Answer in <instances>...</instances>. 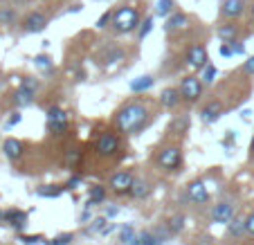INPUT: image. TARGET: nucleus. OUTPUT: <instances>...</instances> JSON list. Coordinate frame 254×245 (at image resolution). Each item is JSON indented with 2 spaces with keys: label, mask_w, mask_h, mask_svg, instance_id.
I'll use <instances>...</instances> for the list:
<instances>
[{
  "label": "nucleus",
  "mask_w": 254,
  "mask_h": 245,
  "mask_svg": "<svg viewBox=\"0 0 254 245\" xmlns=\"http://www.w3.org/2000/svg\"><path fill=\"white\" fill-rule=\"evenodd\" d=\"M146 117H149V108L144 106V104H139V101H128V104H124V106L117 111L115 124L122 133H137L144 126Z\"/></svg>",
  "instance_id": "obj_1"
},
{
  "label": "nucleus",
  "mask_w": 254,
  "mask_h": 245,
  "mask_svg": "<svg viewBox=\"0 0 254 245\" xmlns=\"http://www.w3.org/2000/svg\"><path fill=\"white\" fill-rule=\"evenodd\" d=\"M139 14L135 7H120V9L113 14V27L120 34H130L139 27Z\"/></svg>",
  "instance_id": "obj_2"
},
{
  "label": "nucleus",
  "mask_w": 254,
  "mask_h": 245,
  "mask_svg": "<svg viewBox=\"0 0 254 245\" xmlns=\"http://www.w3.org/2000/svg\"><path fill=\"white\" fill-rule=\"evenodd\" d=\"M120 146H122L120 135L113 133V130L99 133V137H97V142H95V151H97V155H101V158H113V155L120 151Z\"/></svg>",
  "instance_id": "obj_3"
},
{
  "label": "nucleus",
  "mask_w": 254,
  "mask_h": 245,
  "mask_svg": "<svg viewBox=\"0 0 254 245\" xmlns=\"http://www.w3.org/2000/svg\"><path fill=\"white\" fill-rule=\"evenodd\" d=\"M48 128L54 135H65L70 130V120H67V113L59 106H50L48 108Z\"/></svg>",
  "instance_id": "obj_4"
},
{
  "label": "nucleus",
  "mask_w": 254,
  "mask_h": 245,
  "mask_svg": "<svg viewBox=\"0 0 254 245\" xmlns=\"http://www.w3.org/2000/svg\"><path fill=\"white\" fill-rule=\"evenodd\" d=\"M133 171H117L111 176V180H108V189H111L113 193H117V196H124V193H130V187H133Z\"/></svg>",
  "instance_id": "obj_5"
},
{
  "label": "nucleus",
  "mask_w": 254,
  "mask_h": 245,
  "mask_svg": "<svg viewBox=\"0 0 254 245\" xmlns=\"http://www.w3.org/2000/svg\"><path fill=\"white\" fill-rule=\"evenodd\" d=\"M158 164L162 169H167V171H176L183 164V149L180 146H167V149H162L158 155Z\"/></svg>",
  "instance_id": "obj_6"
},
{
  "label": "nucleus",
  "mask_w": 254,
  "mask_h": 245,
  "mask_svg": "<svg viewBox=\"0 0 254 245\" xmlns=\"http://www.w3.org/2000/svg\"><path fill=\"white\" fill-rule=\"evenodd\" d=\"M180 95L185 101H198L202 95V79L200 77H185L180 83Z\"/></svg>",
  "instance_id": "obj_7"
},
{
  "label": "nucleus",
  "mask_w": 254,
  "mask_h": 245,
  "mask_svg": "<svg viewBox=\"0 0 254 245\" xmlns=\"http://www.w3.org/2000/svg\"><path fill=\"white\" fill-rule=\"evenodd\" d=\"M185 61H187L189 67H193V70H198V72H200L202 67L209 63L207 48H205V45H191V48L187 50V54H185Z\"/></svg>",
  "instance_id": "obj_8"
},
{
  "label": "nucleus",
  "mask_w": 254,
  "mask_h": 245,
  "mask_svg": "<svg viewBox=\"0 0 254 245\" xmlns=\"http://www.w3.org/2000/svg\"><path fill=\"white\" fill-rule=\"evenodd\" d=\"M45 27H48V16H45L43 11H29V14L23 18V29L29 34L43 32Z\"/></svg>",
  "instance_id": "obj_9"
},
{
  "label": "nucleus",
  "mask_w": 254,
  "mask_h": 245,
  "mask_svg": "<svg viewBox=\"0 0 254 245\" xmlns=\"http://www.w3.org/2000/svg\"><path fill=\"white\" fill-rule=\"evenodd\" d=\"M187 198L193 205H205V202H209V191H207L205 183H202V180H193L187 187Z\"/></svg>",
  "instance_id": "obj_10"
},
{
  "label": "nucleus",
  "mask_w": 254,
  "mask_h": 245,
  "mask_svg": "<svg viewBox=\"0 0 254 245\" xmlns=\"http://www.w3.org/2000/svg\"><path fill=\"white\" fill-rule=\"evenodd\" d=\"M245 11V2L243 0H223L221 5V16L227 20H236L241 18Z\"/></svg>",
  "instance_id": "obj_11"
},
{
  "label": "nucleus",
  "mask_w": 254,
  "mask_h": 245,
  "mask_svg": "<svg viewBox=\"0 0 254 245\" xmlns=\"http://www.w3.org/2000/svg\"><path fill=\"white\" fill-rule=\"evenodd\" d=\"M211 218H214V223H223V225H227V223L234 218V205H232V202H218V205H214V209H211Z\"/></svg>",
  "instance_id": "obj_12"
},
{
  "label": "nucleus",
  "mask_w": 254,
  "mask_h": 245,
  "mask_svg": "<svg viewBox=\"0 0 254 245\" xmlns=\"http://www.w3.org/2000/svg\"><path fill=\"white\" fill-rule=\"evenodd\" d=\"M221 113H223V104L214 99V101H209V104H205V106L200 108V120L205 122V124H214V122H218Z\"/></svg>",
  "instance_id": "obj_13"
},
{
  "label": "nucleus",
  "mask_w": 254,
  "mask_h": 245,
  "mask_svg": "<svg viewBox=\"0 0 254 245\" xmlns=\"http://www.w3.org/2000/svg\"><path fill=\"white\" fill-rule=\"evenodd\" d=\"M124 59V50L122 48H115V45H111V48H106L104 52L99 54V65L108 67V65H115L117 61H122Z\"/></svg>",
  "instance_id": "obj_14"
},
{
  "label": "nucleus",
  "mask_w": 254,
  "mask_h": 245,
  "mask_svg": "<svg viewBox=\"0 0 254 245\" xmlns=\"http://www.w3.org/2000/svg\"><path fill=\"white\" fill-rule=\"evenodd\" d=\"M2 153H5L7 160H18L23 155V142L16 137H7L2 142Z\"/></svg>",
  "instance_id": "obj_15"
},
{
  "label": "nucleus",
  "mask_w": 254,
  "mask_h": 245,
  "mask_svg": "<svg viewBox=\"0 0 254 245\" xmlns=\"http://www.w3.org/2000/svg\"><path fill=\"white\" fill-rule=\"evenodd\" d=\"M180 99H183V95H180V88H164L162 95H160V104H162V108H176L178 104H180Z\"/></svg>",
  "instance_id": "obj_16"
},
{
  "label": "nucleus",
  "mask_w": 254,
  "mask_h": 245,
  "mask_svg": "<svg viewBox=\"0 0 254 245\" xmlns=\"http://www.w3.org/2000/svg\"><path fill=\"white\" fill-rule=\"evenodd\" d=\"M34 95H36V90H29V88H23L18 86V90L14 92V106L16 108H27L34 104Z\"/></svg>",
  "instance_id": "obj_17"
},
{
  "label": "nucleus",
  "mask_w": 254,
  "mask_h": 245,
  "mask_svg": "<svg viewBox=\"0 0 254 245\" xmlns=\"http://www.w3.org/2000/svg\"><path fill=\"white\" fill-rule=\"evenodd\" d=\"M2 221L9 223V225L16 227V230H23V227L27 225V214L20 212V209H9V212L2 214Z\"/></svg>",
  "instance_id": "obj_18"
},
{
  "label": "nucleus",
  "mask_w": 254,
  "mask_h": 245,
  "mask_svg": "<svg viewBox=\"0 0 254 245\" xmlns=\"http://www.w3.org/2000/svg\"><path fill=\"white\" fill-rule=\"evenodd\" d=\"M216 34H218V39H221L223 43H232V41L239 39V25H234V23H223L221 27L216 29Z\"/></svg>",
  "instance_id": "obj_19"
},
{
  "label": "nucleus",
  "mask_w": 254,
  "mask_h": 245,
  "mask_svg": "<svg viewBox=\"0 0 254 245\" xmlns=\"http://www.w3.org/2000/svg\"><path fill=\"white\" fill-rule=\"evenodd\" d=\"M187 23H189V18L183 14V11H173L171 16H167V23H164V29H167V32H176V29L187 27Z\"/></svg>",
  "instance_id": "obj_20"
},
{
  "label": "nucleus",
  "mask_w": 254,
  "mask_h": 245,
  "mask_svg": "<svg viewBox=\"0 0 254 245\" xmlns=\"http://www.w3.org/2000/svg\"><path fill=\"white\" fill-rule=\"evenodd\" d=\"M106 196H108V193H106V187H101V184H92L90 189H88V209H90V207H95V205H101V202L106 200Z\"/></svg>",
  "instance_id": "obj_21"
},
{
  "label": "nucleus",
  "mask_w": 254,
  "mask_h": 245,
  "mask_svg": "<svg viewBox=\"0 0 254 245\" xmlns=\"http://www.w3.org/2000/svg\"><path fill=\"white\" fill-rule=\"evenodd\" d=\"M133 245H164V239L160 234H155V232H142L133 241Z\"/></svg>",
  "instance_id": "obj_22"
},
{
  "label": "nucleus",
  "mask_w": 254,
  "mask_h": 245,
  "mask_svg": "<svg viewBox=\"0 0 254 245\" xmlns=\"http://www.w3.org/2000/svg\"><path fill=\"white\" fill-rule=\"evenodd\" d=\"M153 83H155V79L149 77V74L137 77V79H133V81H130V92H146V90H151V88H153Z\"/></svg>",
  "instance_id": "obj_23"
},
{
  "label": "nucleus",
  "mask_w": 254,
  "mask_h": 245,
  "mask_svg": "<svg viewBox=\"0 0 254 245\" xmlns=\"http://www.w3.org/2000/svg\"><path fill=\"white\" fill-rule=\"evenodd\" d=\"M149 191H151V187H149V183H146V180H137V178L133 180V187H130V196H133V198L142 200V198L149 196Z\"/></svg>",
  "instance_id": "obj_24"
},
{
  "label": "nucleus",
  "mask_w": 254,
  "mask_h": 245,
  "mask_svg": "<svg viewBox=\"0 0 254 245\" xmlns=\"http://www.w3.org/2000/svg\"><path fill=\"white\" fill-rule=\"evenodd\" d=\"M63 189H65V184H43V187L36 189V193H39L41 198H59L63 193Z\"/></svg>",
  "instance_id": "obj_25"
},
{
  "label": "nucleus",
  "mask_w": 254,
  "mask_h": 245,
  "mask_svg": "<svg viewBox=\"0 0 254 245\" xmlns=\"http://www.w3.org/2000/svg\"><path fill=\"white\" fill-rule=\"evenodd\" d=\"M185 227V216H180V214H176V216L167 218V223H164V230L169 232V234H178V232Z\"/></svg>",
  "instance_id": "obj_26"
},
{
  "label": "nucleus",
  "mask_w": 254,
  "mask_h": 245,
  "mask_svg": "<svg viewBox=\"0 0 254 245\" xmlns=\"http://www.w3.org/2000/svg\"><path fill=\"white\" fill-rule=\"evenodd\" d=\"M173 7H176L173 0H158V5H155V14H158L160 18H167V16L173 14Z\"/></svg>",
  "instance_id": "obj_27"
},
{
  "label": "nucleus",
  "mask_w": 254,
  "mask_h": 245,
  "mask_svg": "<svg viewBox=\"0 0 254 245\" xmlns=\"http://www.w3.org/2000/svg\"><path fill=\"white\" fill-rule=\"evenodd\" d=\"M151 29H153V16H146L144 23H139V27H137V39L144 41L151 34Z\"/></svg>",
  "instance_id": "obj_28"
},
{
  "label": "nucleus",
  "mask_w": 254,
  "mask_h": 245,
  "mask_svg": "<svg viewBox=\"0 0 254 245\" xmlns=\"http://www.w3.org/2000/svg\"><path fill=\"white\" fill-rule=\"evenodd\" d=\"M200 79H202V83H214L216 81V74H218V70H216V65H211V63H207L205 67L200 70Z\"/></svg>",
  "instance_id": "obj_29"
},
{
  "label": "nucleus",
  "mask_w": 254,
  "mask_h": 245,
  "mask_svg": "<svg viewBox=\"0 0 254 245\" xmlns=\"http://www.w3.org/2000/svg\"><path fill=\"white\" fill-rule=\"evenodd\" d=\"M189 128V117L183 115V117H176L171 124V133H185Z\"/></svg>",
  "instance_id": "obj_30"
},
{
  "label": "nucleus",
  "mask_w": 254,
  "mask_h": 245,
  "mask_svg": "<svg viewBox=\"0 0 254 245\" xmlns=\"http://www.w3.org/2000/svg\"><path fill=\"white\" fill-rule=\"evenodd\" d=\"M122 243H126V245H133V241L137 239V232H135V227L133 225H126V227H122Z\"/></svg>",
  "instance_id": "obj_31"
},
{
  "label": "nucleus",
  "mask_w": 254,
  "mask_h": 245,
  "mask_svg": "<svg viewBox=\"0 0 254 245\" xmlns=\"http://www.w3.org/2000/svg\"><path fill=\"white\" fill-rule=\"evenodd\" d=\"M79 160H81V151L79 149H67V153H65V164L67 167H77Z\"/></svg>",
  "instance_id": "obj_32"
},
{
  "label": "nucleus",
  "mask_w": 254,
  "mask_h": 245,
  "mask_svg": "<svg viewBox=\"0 0 254 245\" xmlns=\"http://www.w3.org/2000/svg\"><path fill=\"white\" fill-rule=\"evenodd\" d=\"M227 227H230L232 236H241L245 232V221H236V218H232V221L227 223Z\"/></svg>",
  "instance_id": "obj_33"
},
{
  "label": "nucleus",
  "mask_w": 254,
  "mask_h": 245,
  "mask_svg": "<svg viewBox=\"0 0 254 245\" xmlns=\"http://www.w3.org/2000/svg\"><path fill=\"white\" fill-rule=\"evenodd\" d=\"M34 63H36L39 67H43L45 72H52V59H50L48 54H39V57L34 59Z\"/></svg>",
  "instance_id": "obj_34"
},
{
  "label": "nucleus",
  "mask_w": 254,
  "mask_h": 245,
  "mask_svg": "<svg viewBox=\"0 0 254 245\" xmlns=\"http://www.w3.org/2000/svg\"><path fill=\"white\" fill-rule=\"evenodd\" d=\"M108 23H113V11L108 9V11H104V14L99 16V20H97V29H104V27H108Z\"/></svg>",
  "instance_id": "obj_35"
},
{
  "label": "nucleus",
  "mask_w": 254,
  "mask_h": 245,
  "mask_svg": "<svg viewBox=\"0 0 254 245\" xmlns=\"http://www.w3.org/2000/svg\"><path fill=\"white\" fill-rule=\"evenodd\" d=\"M108 225V223H106V216H99V218H95V221H92V225L88 227V232H104V227Z\"/></svg>",
  "instance_id": "obj_36"
},
{
  "label": "nucleus",
  "mask_w": 254,
  "mask_h": 245,
  "mask_svg": "<svg viewBox=\"0 0 254 245\" xmlns=\"http://www.w3.org/2000/svg\"><path fill=\"white\" fill-rule=\"evenodd\" d=\"M70 241H74V236H72V234H61V236H57L54 241H50L48 245H67Z\"/></svg>",
  "instance_id": "obj_37"
},
{
  "label": "nucleus",
  "mask_w": 254,
  "mask_h": 245,
  "mask_svg": "<svg viewBox=\"0 0 254 245\" xmlns=\"http://www.w3.org/2000/svg\"><path fill=\"white\" fill-rule=\"evenodd\" d=\"M14 20V11L7 7V9H0V23L2 25H7V23H11Z\"/></svg>",
  "instance_id": "obj_38"
},
{
  "label": "nucleus",
  "mask_w": 254,
  "mask_h": 245,
  "mask_svg": "<svg viewBox=\"0 0 254 245\" xmlns=\"http://www.w3.org/2000/svg\"><path fill=\"white\" fill-rule=\"evenodd\" d=\"M20 86H23V88H29V90H36V88H39V81H36L34 77H23Z\"/></svg>",
  "instance_id": "obj_39"
},
{
  "label": "nucleus",
  "mask_w": 254,
  "mask_h": 245,
  "mask_svg": "<svg viewBox=\"0 0 254 245\" xmlns=\"http://www.w3.org/2000/svg\"><path fill=\"white\" fill-rule=\"evenodd\" d=\"M245 234H250V236H254V212L250 214L248 218H245Z\"/></svg>",
  "instance_id": "obj_40"
},
{
  "label": "nucleus",
  "mask_w": 254,
  "mask_h": 245,
  "mask_svg": "<svg viewBox=\"0 0 254 245\" xmlns=\"http://www.w3.org/2000/svg\"><path fill=\"white\" fill-rule=\"evenodd\" d=\"M230 45H232V52H234V54H239V57H241V54H245V45L241 43L239 39H236V41H232Z\"/></svg>",
  "instance_id": "obj_41"
},
{
  "label": "nucleus",
  "mask_w": 254,
  "mask_h": 245,
  "mask_svg": "<svg viewBox=\"0 0 254 245\" xmlns=\"http://www.w3.org/2000/svg\"><path fill=\"white\" fill-rule=\"evenodd\" d=\"M20 241L25 245H34V243H39V241H43V236H20Z\"/></svg>",
  "instance_id": "obj_42"
},
{
  "label": "nucleus",
  "mask_w": 254,
  "mask_h": 245,
  "mask_svg": "<svg viewBox=\"0 0 254 245\" xmlns=\"http://www.w3.org/2000/svg\"><path fill=\"white\" fill-rule=\"evenodd\" d=\"M79 183H81V176H72V178L65 183V189H74V187H79Z\"/></svg>",
  "instance_id": "obj_43"
},
{
  "label": "nucleus",
  "mask_w": 254,
  "mask_h": 245,
  "mask_svg": "<svg viewBox=\"0 0 254 245\" xmlns=\"http://www.w3.org/2000/svg\"><path fill=\"white\" fill-rule=\"evenodd\" d=\"M20 122V113L16 111V113H11V117H9V122H7V128H11V126H16Z\"/></svg>",
  "instance_id": "obj_44"
},
{
  "label": "nucleus",
  "mask_w": 254,
  "mask_h": 245,
  "mask_svg": "<svg viewBox=\"0 0 254 245\" xmlns=\"http://www.w3.org/2000/svg\"><path fill=\"white\" fill-rule=\"evenodd\" d=\"M221 57H234V52H232V45H230V43H223V45H221Z\"/></svg>",
  "instance_id": "obj_45"
},
{
  "label": "nucleus",
  "mask_w": 254,
  "mask_h": 245,
  "mask_svg": "<svg viewBox=\"0 0 254 245\" xmlns=\"http://www.w3.org/2000/svg\"><path fill=\"white\" fill-rule=\"evenodd\" d=\"M243 70H245V72H248V74H254V57H252V59H248V61H245Z\"/></svg>",
  "instance_id": "obj_46"
},
{
  "label": "nucleus",
  "mask_w": 254,
  "mask_h": 245,
  "mask_svg": "<svg viewBox=\"0 0 254 245\" xmlns=\"http://www.w3.org/2000/svg\"><path fill=\"white\" fill-rule=\"evenodd\" d=\"M115 214H117V207H111V209H106V218H108V216H115Z\"/></svg>",
  "instance_id": "obj_47"
},
{
  "label": "nucleus",
  "mask_w": 254,
  "mask_h": 245,
  "mask_svg": "<svg viewBox=\"0 0 254 245\" xmlns=\"http://www.w3.org/2000/svg\"><path fill=\"white\" fill-rule=\"evenodd\" d=\"M250 158L254 160V137H252V144H250Z\"/></svg>",
  "instance_id": "obj_48"
},
{
  "label": "nucleus",
  "mask_w": 254,
  "mask_h": 245,
  "mask_svg": "<svg viewBox=\"0 0 254 245\" xmlns=\"http://www.w3.org/2000/svg\"><path fill=\"white\" fill-rule=\"evenodd\" d=\"M252 18H254V2H252Z\"/></svg>",
  "instance_id": "obj_49"
},
{
  "label": "nucleus",
  "mask_w": 254,
  "mask_h": 245,
  "mask_svg": "<svg viewBox=\"0 0 254 245\" xmlns=\"http://www.w3.org/2000/svg\"><path fill=\"white\" fill-rule=\"evenodd\" d=\"M252 212H254V209H252Z\"/></svg>",
  "instance_id": "obj_50"
}]
</instances>
